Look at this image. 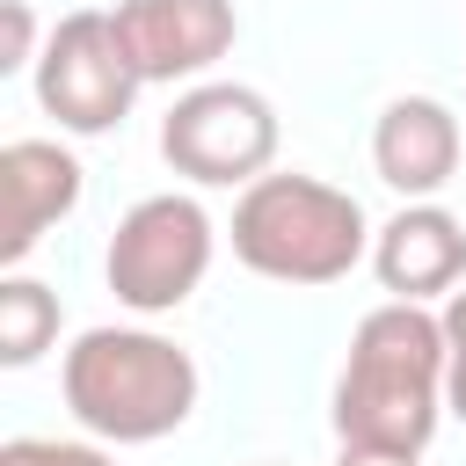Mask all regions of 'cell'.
<instances>
[{
  "label": "cell",
  "instance_id": "obj_1",
  "mask_svg": "<svg viewBox=\"0 0 466 466\" xmlns=\"http://www.w3.org/2000/svg\"><path fill=\"white\" fill-rule=\"evenodd\" d=\"M444 371H451V342L437 313H422L415 299L371 306L335 379V437L357 451L422 459L444 415Z\"/></svg>",
  "mask_w": 466,
  "mask_h": 466
},
{
  "label": "cell",
  "instance_id": "obj_2",
  "mask_svg": "<svg viewBox=\"0 0 466 466\" xmlns=\"http://www.w3.org/2000/svg\"><path fill=\"white\" fill-rule=\"evenodd\" d=\"M66 408L102 444H153L189 422L197 364L153 328H87L66 350Z\"/></svg>",
  "mask_w": 466,
  "mask_h": 466
},
{
  "label": "cell",
  "instance_id": "obj_3",
  "mask_svg": "<svg viewBox=\"0 0 466 466\" xmlns=\"http://www.w3.org/2000/svg\"><path fill=\"white\" fill-rule=\"evenodd\" d=\"M233 255L269 284H335L371 255V218L320 175H255L233 204Z\"/></svg>",
  "mask_w": 466,
  "mask_h": 466
},
{
  "label": "cell",
  "instance_id": "obj_4",
  "mask_svg": "<svg viewBox=\"0 0 466 466\" xmlns=\"http://www.w3.org/2000/svg\"><path fill=\"white\" fill-rule=\"evenodd\" d=\"M160 153L175 175L204 189H233V182L248 189L277 160V109L240 80H197L160 116Z\"/></svg>",
  "mask_w": 466,
  "mask_h": 466
},
{
  "label": "cell",
  "instance_id": "obj_5",
  "mask_svg": "<svg viewBox=\"0 0 466 466\" xmlns=\"http://www.w3.org/2000/svg\"><path fill=\"white\" fill-rule=\"evenodd\" d=\"M109 291L131 313H175L211 269V218L197 197H138L109 233Z\"/></svg>",
  "mask_w": 466,
  "mask_h": 466
},
{
  "label": "cell",
  "instance_id": "obj_6",
  "mask_svg": "<svg viewBox=\"0 0 466 466\" xmlns=\"http://www.w3.org/2000/svg\"><path fill=\"white\" fill-rule=\"evenodd\" d=\"M138 87L146 80H138L116 22L95 15V7L66 15L44 36V51H36V102H44V116H58V131H80V138L116 131L131 116V95Z\"/></svg>",
  "mask_w": 466,
  "mask_h": 466
},
{
  "label": "cell",
  "instance_id": "obj_7",
  "mask_svg": "<svg viewBox=\"0 0 466 466\" xmlns=\"http://www.w3.org/2000/svg\"><path fill=\"white\" fill-rule=\"evenodd\" d=\"M109 22L124 36L138 80H197L240 36L233 0H116Z\"/></svg>",
  "mask_w": 466,
  "mask_h": 466
},
{
  "label": "cell",
  "instance_id": "obj_8",
  "mask_svg": "<svg viewBox=\"0 0 466 466\" xmlns=\"http://www.w3.org/2000/svg\"><path fill=\"white\" fill-rule=\"evenodd\" d=\"M80 204V160L58 138H7L0 146V262L15 269L66 211Z\"/></svg>",
  "mask_w": 466,
  "mask_h": 466
},
{
  "label": "cell",
  "instance_id": "obj_9",
  "mask_svg": "<svg viewBox=\"0 0 466 466\" xmlns=\"http://www.w3.org/2000/svg\"><path fill=\"white\" fill-rule=\"evenodd\" d=\"M371 269L393 299H451L466 284V226L444 204H408L371 233Z\"/></svg>",
  "mask_w": 466,
  "mask_h": 466
},
{
  "label": "cell",
  "instance_id": "obj_10",
  "mask_svg": "<svg viewBox=\"0 0 466 466\" xmlns=\"http://www.w3.org/2000/svg\"><path fill=\"white\" fill-rule=\"evenodd\" d=\"M371 167L408 204L437 197L459 175V116L437 95H393L379 109V124H371Z\"/></svg>",
  "mask_w": 466,
  "mask_h": 466
},
{
  "label": "cell",
  "instance_id": "obj_11",
  "mask_svg": "<svg viewBox=\"0 0 466 466\" xmlns=\"http://www.w3.org/2000/svg\"><path fill=\"white\" fill-rule=\"evenodd\" d=\"M58 342V291L36 277H7L0 284V364L22 371Z\"/></svg>",
  "mask_w": 466,
  "mask_h": 466
},
{
  "label": "cell",
  "instance_id": "obj_12",
  "mask_svg": "<svg viewBox=\"0 0 466 466\" xmlns=\"http://www.w3.org/2000/svg\"><path fill=\"white\" fill-rule=\"evenodd\" d=\"M0 466H116L102 444H66V437H7Z\"/></svg>",
  "mask_w": 466,
  "mask_h": 466
},
{
  "label": "cell",
  "instance_id": "obj_13",
  "mask_svg": "<svg viewBox=\"0 0 466 466\" xmlns=\"http://www.w3.org/2000/svg\"><path fill=\"white\" fill-rule=\"evenodd\" d=\"M36 15H29V0H0V73H22V66H36Z\"/></svg>",
  "mask_w": 466,
  "mask_h": 466
},
{
  "label": "cell",
  "instance_id": "obj_14",
  "mask_svg": "<svg viewBox=\"0 0 466 466\" xmlns=\"http://www.w3.org/2000/svg\"><path fill=\"white\" fill-rule=\"evenodd\" d=\"M437 320H444V342H451V350H466V284L444 299V313H437Z\"/></svg>",
  "mask_w": 466,
  "mask_h": 466
},
{
  "label": "cell",
  "instance_id": "obj_15",
  "mask_svg": "<svg viewBox=\"0 0 466 466\" xmlns=\"http://www.w3.org/2000/svg\"><path fill=\"white\" fill-rule=\"evenodd\" d=\"M444 408L466 422V350H451V371H444Z\"/></svg>",
  "mask_w": 466,
  "mask_h": 466
},
{
  "label": "cell",
  "instance_id": "obj_16",
  "mask_svg": "<svg viewBox=\"0 0 466 466\" xmlns=\"http://www.w3.org/2000/svg\"><path fill=\"white\" fill-rule=\"evenodd\" d=\"M335 466H415V459H400V451H357V444H342V459Z\"/></svg>",
  "mask_w": 466,
  "mask_h": 466
}]
</instances>
